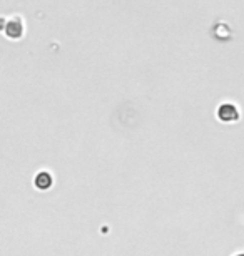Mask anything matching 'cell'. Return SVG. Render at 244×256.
I'll use <instances>...</instances> for the list:
<instances>
[{
    "mask_svg": "<svg viewBox=\"0 0 244 256\" xmlns=\"http://www.w3.org/2000/svg\"><path fill=\"white\" fill-rule=\"evenodd\" d=\"M33 184H35L37 190L47 191V190H50L52 184H54V180H52V176L47 171H42V172H39V174L35 176V180H33Z\"/></svg>",
    "mask_w": 244,
    "mask_h": 256,
    "instance_id": "3957f363",
    "label": "cell"
},
{
    "mask_svg": "<svg viewBox=\"0 0 244 256\" xmlns=\"http://www.w3.org/2000/svg\"><path fill=\"white\" fill-rule=\"evenodd\" d=\"M234 256H244V253H239V254H234Z\"/></svg>",
    "mask_w": 244,
    "mask_h": 256,
    "instance_id": "277c9868",
    "label": "cell"
},
{
    "mask_svg": "<svg viewBox=\"0 0 244 256\" xmlns=\"http://www.w3.org/2000/svg\"><path fill=\"white\" fill-rule=\"evenodd\" d=\"M3 32L10 38H20L23 36V24L20 17H13L3 24Z\"/></svg>",
    "mask_w": 244,
    "mask_h": 256,
    "instance_id": "7a4b0ae2",
    "label": "cell"
},
{
    "mask_svg": "<svg viewBox=\"0 0 244 256\" xmlns=\"http://www.w3.org/2000/svg\"><path fill=\"white\" fill-rule=\"evenodd\" d=\"M218 118L223 120V122H236L241 118L239 110L236 109V106L229 104V102H224L218 108Z\"/></svg>",
    "mask_w": 244,
    "mask_h": 256,
    "instance_id": "6da1fadb",
    "label": "cell"
}]
</instances>
